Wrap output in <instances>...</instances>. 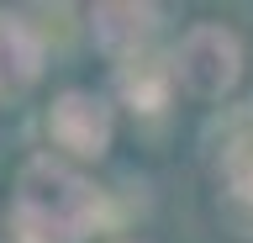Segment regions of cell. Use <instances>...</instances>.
<instances>
[{
  "label": "cell",
  "mask_w": 253,
  "mask_h": 243,
  "mask_svg": "<svg viewBox=\"0 0 253 243\" xmlns=\"http://www.w3.org/2000/svg\"><path fill=\"white\" fill-rule=\"evenodd\" d=\"M11 222L21 243H79L100 222V191L63 159H27L16 175Z\"/></svg>",
  "instance_id": "obj_1"
},
{
  "label": "cell",
  "mask_w": 253,
  "mask_h": 243,
  "mask_svg": "<svg viewBox=\"0 0 253 243\" xmlns=\"http://www.w3.org/2000/svg\"><path fill=\"white\" fill-rule=\"evenodd\" d=\"M227 180H232V191L253 195V127L227 148Z\"/></svg>",
  "instance_id": "obj_7"
},
{
  "label": "cell",
  "mask_w": 253,
  "mask_h": 243,
  "mask_svg": "<svg viewBox=\"0 0 253 243\" xmlns=\"http://www.w3.org/2000/svg\"><path fill=\"white\" fill-rule=\"evenodd\" d=\"M169 74H174V85H179L185 96L221 100L237 85V74H243V43H237L227 27H216V21L190 27L179 53H174V64H169Z\"/></svg>",
  "instance_id": "obj_2"
},
{
  "label": "cell",
  "mask_w": 253,
  "mask_h": 243,
  "mask_svg": "<svg viewBox=\"0 0 253 243\" xmlns=\"http://www.w3.org/2000/svg\"><path fill=\"white\" fill-rule=\"evenodd\" d=\"M42 74V37L27 27V16L0 11V106L21 100Z\"/></svg>",
  "instance_id": "obj_4"
},
{
  "label": "cell",
  "mask_w": 253,
  "mask_h": 243,
  "mask_svg": "<svg viewBox=\"0 0 253 243\" xmlns=\"http://www.w3.org/2000/svg\"><path fill=\"white\" fill-rule=\"evenodd\" d=\"M47 132L74 159H100L111 148V106L90 90H63L47 111Z\"/></svg>",
  "instance_id": "obj_3"
},
{
  "label": "cell",
  "mask_w": 253,
  "mask_h": 243,
  "mask_svg": "<svg viewBox=\"0 0 253 243\" xmlns=\"http://www.w3.org/2000/svg\"><path fill=\"white\" fill-rule=\"evenodd\" d=\"M90 32L111 58H126L132 64L148 48V37L158 32V11L153 5H132V0H111V5H95L90 11Z\"/></svg>",
  "instance_id": "obj_5"
},
{
  "label": "cell",
  "mask_w": 253,
  "mask_h": 243,
  "mask_svg": "<svg viewBox=\"0 0 253 243\" xmlns=\"http://www.w3.org/2000/svg\"><path fill=\"white\" fill-rule=\"evenodd\" d=\"M169 64H158V58H132V64H122V96L137 106V111H158L164 106V96H169Z\"/></svg>",
  "instance_id": "obj_6"
}]
</instances>
